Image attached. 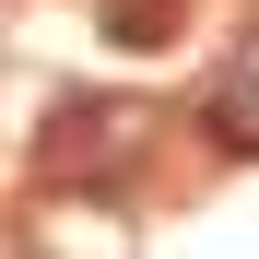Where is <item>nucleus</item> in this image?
<instances>
[{
	"label": "nucleus",
	"mask_w": 259,
	"mask_h": 259,
	"mask_svg": "<svg viewBox=\"0 0 259 259\" xmlns=\"http://www.w3.org/2000/svg\"><path fill=\"white\" fill-rule=\"evenodd\" d=\"M200 130L224 153H259V71H212L200 82Z\"/></svg>",
	"instance_id": "2"
},
{
	"label": "nucleus",
	"mask_w": 259,
	"mask_h": 259,
	"mask_svg": "<svg viewBox=\"0 0 259 259\" xmlns=\"http://www.w3.org/2000/svg\"><path fill=\"white\" fill-rule=\"evenodd\" d=\"M95 24L118 48H177V0H95Z\"/></svg>",
	"instance_id": "3"
},
{
	"label": "nucleus",
	"mask_w": 259,
	"mask_h": 259,
	"mask_svg": "<svg viewBox=\"0 0 259 259\" xmlns=\"http://www.w3.org/2000/svg\"><path fill=\"white\" fill-rule=\"evenodd\" d=\"M142 130H153V118L130 106V95H59V106H48V142H35V165H48L59 189H106L118 165L142 153Z\"/></svg>",
	"instance_id": "1"
}]
</instances>
